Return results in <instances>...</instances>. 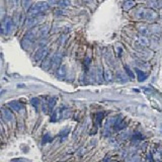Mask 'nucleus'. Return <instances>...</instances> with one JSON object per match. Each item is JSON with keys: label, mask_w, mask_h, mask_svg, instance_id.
Returning <instances> with one entry per match:
<instances>
[{"label": "nucleus", "mask_w": 162, "mask_h": 162, "mask_svg": "<svg viewBox=\"0 0 162 162\" xmlns=\"http://www.w3.org/2000/svg\"><path fill=\"white\" fill-rule=\"evenodd\" d=\"M13 21H12L11 18H5L4 20L2 21V27H1V31L3 34H9L12 30V27H13Z\"/></svg>", "instance_id": "f257e3e1"}, {"label": "nucleus", "mask_w": 162, "mask_h": 162, "mask_svg": "<svg viewBox=\"0 0 162 162\" xmlns=\"http://www.w3.org/2000/svg\"><path fill=\"white\" fill-rule=\"evenodd\" d=\"M49 54V48L48 47H41L39 50L37 51V53L34 54V61L39 62L41 60L45 59V57Z\"/></svg>", "instance_id": "f03ea898"}, {"label": "nucleus", "mask_w": 162, "mask_h": 162, "mask_svg": "<svg viewBox=\"0 0 162 162\" xmlns=\"http://www.w3.org/2000/svg\"><path fill=\"white\" fill-rule=\"evenodd\" d=\"M158 18V13L154 9L151 8H147V11H146V16L145 20L147 21H154Z\"/></svg>", "instance_id": "7ed1b4c3"}, {"label": "nucleus", "mask_w": 162, "mask_h": 162, "mask_svg": "<svg viewBox=\"0 0 162 162\" xmlns=\"http://www.w3.org/2000/svg\"><path fill=\"white\" fill-rule=\"evenodd\" d=\"M34 7H36L38 10H39L41 13H43V12L47 11L48 9L50 8V4L46 1H40V2H37L36 4L34 5Z\"/></svg>", "instance_id": "20e7f679"}, {"label": "nucleus", "mask_w": 162, "mask_h": 162, "mask_svg": "<svg viewBox=\"0 0 162 162\" xmlns=\"http://www.w3.org/2000/svg\"><path fill=\"white\" fill-rule=\"evenodd\" d=\"M146 11H147V8L146 7H139L136 9L135 11V18L138 20H145V16H146Z\"/></svg>", "instance_id": "39448f33"}, {"label": "nucleus", "mask_w": 162, "mask_h": 162, "mask_svg": "<svg viewBox=\"0 0 162 162\" xmlns=\"http://www.w3.org/2000/svg\"><path fill=\"white\" fill-rule=\"evenodd\" d=\"M62 60V56L60 54H55L54 57H52L51 59V68H58L60 66V63H61Z\"/></svg>", "instance_id": "423d86ee"}, {"label": "nucleus", "mask_w": 162, "mask_h": 162, "mask_svg": "<svg viewBox=\"0 0 162 162\" xmlns=\"http://www.w3.org/2000/svg\"><path fill=\"white\" fill-rule=\"evenodd\" d=\"M137 30L142 36H146L150 33V30H149V27L146 23H138L137 24Z\"/></svg>", "instance_id": "0eeeda50"}, {"label": "nucleus", "mask_w": 162, "mask_h": 162, "mask_svg": "<svg viewBox=\"0 0 162 162\" xmlns=\"http://www.w3.org/2000/svg\"><path fill=\"white\" fill-rule=\"evenodd\" d=\"M137 43L139 44L141 47H148L149 45H150V40L148 39L146 36H139L137 38Z\"/></svg>", "instance_id": "6e6552de"}, {"label": "nucleus", "mask_w": 162, "mask_h": 162, "mask_svg": "<svg viewBox=\"0 0 162 162\" xmlns=\"http://www.w3.org/2000/svg\"><path fill=\"white\" fill-rule=\"evenodd\" d=\"M49 31H50V25L45 24V25H43V27H40V30L38 33H39V36L41 38H45L49 34Z\"/></svg>", "instance_id": "1a4fd4ad"}, {"label": "nucleus", "mask_w": 162, "mask_h": 162, "mask_svg": "<svg viewBox=\"0 0 162 162\" xmlns=\"http://www.w3.org/2000/svg\"><path fill=\"white\" fill-rule=\"evenodd\" d=\"M136 73H137V79H138V81H140V82H143L146 78H147V76H148L147 73H146L145 71H143V70L140 69V68H136Z\"/></svg>", "instance_id": "9d476101"}, {"label": "nucleus", "mask_w": 162, "mask_h": 162, "mask_svg": "<svg viewBox=\"0 0 162 162\" xmlns=\"http://www.w3.org/2000/svg\"><path fill=\"white\" fill-rule=\"evenodd\" d=\"M136 5V1L135 0H125L123 4V9L124 10H130L131 8H133Z\"/></svg>", "instance_id": "9b49d317"}, {"label": "nucleus", "mask_w": 162, "mask_h": 162, "mask_svg": "<svg viewBox=\"0 0 162 162\" xmlns=\"http://www.w3.org/2000/svg\"><path fill=\"white\" fill-rule=\"evenodd\" d=\"M66 72H67V67H66L65 64H61L58 68L56 69V73L59 77H63V76H65Z\"/></svg>", "instance_id": "f8f14e48"}, {"label": "nucleus", "mask_w": 162, "mask_h": 162, "mask_svg": "<svg viewBox=\"0 0 162 162\" xmlns=\"http://www.w3.org/2000/svg\"><path fill=\"white\" fill-rule=\"evenodd\" d=\"M149 30H150V33L154 34H159L162 31L161 27L157 23H153L152 25H150V27H149Z\"/></svg>", "instance_id": "ddd939ff"}, {"label": "nucleus", "mask_w": 162, "mask_h": 162, "mask_svg": "<svg viewBox=\"0 0 162 162\" xmlns=\"http://www.w3.org/2000/svg\"><path fill=\"white\" fill-rule=\"evenodd\" d=\"M103 77L106 79V81H112L113 80V74H112V71H110V69H106L103 71Z\"/></svg>", "instance_id": "4468645a"}, {"label": "nucleus", "mask_w": 162, "mask_h": 162, "mask_svg": "<svg viewBox=\"0 0 162 162\" xmlns=\"http://www.w3.org/2000/svg\"><path fill=\"white\" fill-rule=\"evenodd\" d=\"M117 80L120 81V82H126L127 81V76L125 75V73L124 72H117Z\"/></svg>", "instance_id": "2eb2a0df"}, {"label": "nucleus", "mask_w": 162, "mask_h": 162, "mask_svg": "<svg viewBox=\"0 0 162 162\" xmlns=\"http://www.w3.org/2000/svg\"><path fill=\"white\" fill-rule=\"evenodd\" d=\"M56 3L60 7H67L70 5V0H57Z\"/></svg>", "instance_id": "dca6fc26"}, {"label": "nucleus", "mask_w": 162, "mask_h": 162, "mask_svg": "<svg viewBox=\"0 0 162 162\" xmlns=\"http://www.w3.org/2000/svg\"><path fill=\"white\" fill-rule=\"evenodd\" d=\"M148 4L151 8H158L159 7V0H149Z\"/></svg>", "instance_id": "f3484780"}, {"label": "nucleus", "mask_w": 162, "mask_h": 162, "mask_svg": "<svg viewBox=\"0 0 162 162\" xmlns=\"http://www.w3.org/2000/svg\"><path fill=\"white\" fill-rule=\"evenodd\" d=\"M125 71L127 72V75H128V76H130V77H131L132 79L135 77L134 73H133V71H132V70L129 68V66H125Z\"/></svg>", "instance_id": "a211bd4d"}, {"label": "nucleus", "mask_w": 162, "mask_h": 162, "mask_svg": "<svg viewBox=\"0 0 162 162\" xmlns=\"http://www.w3.org/2000/svg\"><path fill=\"white\" fill-rule=\"evenodd\" d=\"M31 0H23V8L28 9V8L31 7Z\"/></svg>", "instance_id": "6ab92c4d"}, {"label": "nucleus", "mask_w": 162, "mask_h": 162, "mask_svg": "<svg viewBox=\"0 0 162 162\" xmlns=\"http://www.w3.org/2000/svg\"><path fill=\"white\" fill-rule=\"evenodd\" d=\"M65 14V11L64 10H62V9H57V10L55 11V15L56 16H62V15H64Z\"/></svg>", "instance_id": "aec40b11"}]
</instances>
